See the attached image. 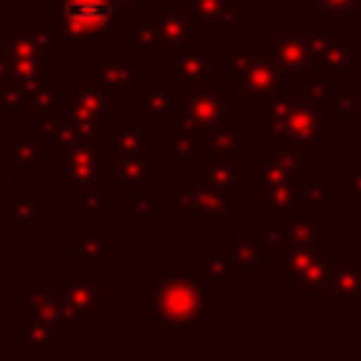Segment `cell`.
<instances>
[{"label": "cell", "mask_w": 361, "mask_h": 361, "mask_svg": "<svg viewBox=\"0 0 361 361\" xmlns=\"http://www.w3.org/2000/svg\"><path fill=\"white\" fill-rule=\"evenodd\" d=\"M54 341H56V333H54V330H48L45 324L34 322V319H28V322H20V324H17V344H20V347H25L34 358H37L42 350L54 347Z\"/></svg>", "instance_id": "cell-34"}, {"label": "cell", "mask_w": 361, "mask_h": 361, "mask_svg": "<svg viewBox=\"0 0 361 361\" xmlns=\"http://www.w3.org/2000/svg\"><path fill=\"white\" fill-rule=\"evenodd\" d=\"M68 257L79 262V268L85 271H104L107 268V243L102 234L96 231H82L79 234V243L68 248Z\"/></svg>", "instance_id": "cell-28"}, {"label": "cell", "mask_w": 361, "mask_h": 361, "mask_svg": "<svg viewBox=\"0 0 361 361\" xmlns=\"http://www.w3.org/2000/svg\"><path fill=\"white\" fill-rule=\"evenodd\" d=\"M282 71L274 59V45L271 39H259L254 48V59L248 62V68L228 79V99L234 104H248V102H262L271 99L282 90Z\"/></svg>", "instance_id": "cell-7"}, {"label": "cell", "mask_w": 361, "mask_h": 361, "mask_svg": "<svg viewBox=\"0 0 361 361\" xmlns=\"http://www.w3.org/2000/svg\"><path fill=\"white\" fill-rule=\"evenodd\" d=\"M121 14L113 0H54V48L62 54H90L99 39L116 31Z\"/></svg>", "instance_id": "cell-2"}, {"label": "cell", "mask_w": 361, "mask_h": 361, "mask_svg": "<svg viewBox=\"0 0 361 361\" xmlns=\"http://www.w3.org/2000/svg\"><path fill=\"white\" fill-rule=\"evenodd\" d=\"M302 200L307 206H324V209H333L338 203V186L336 180H305L302 183Z\"/></svg>", "instance_id": "cell-36"}, {"label": "cell", "mask_w": 361, "mask_h": 361, "mask_svg": "<svg viewBox=\"0 0 361 361\" xmlns=\"http://www.w3.org/2000/svg\"><path fill=\"white\" fill-rule=\"evenodd\" d=\"M234 102L228 99L226 82L203 76L195 82H180V107L166 118L169 130L209 133L234 124Z\"/></svg>", "instance_id": "cell-4"}, {"label": "cell", "mask_w": 361, "mask_h": 361, "mask_svg": "<svg viewBox=\"0 0 361 361\" xmlns=\"http://www.w3.org/2000/svg\"><path fill=\"white\" fill-rule=\"evenodd\" d=\"M116 135V152H141L149 149L158 141V133L147 127V116H118Z\"/></svg>", "instance_id": "cell-25"}, {"label": "cell", "mask_w": 361, "mask_h": 361, "mask_svg": "<svg viewBox=\"0 0 361 361\" xmlns=\"http://www.w3.org/2000/svg\"><path fill=\"white\" fill-rule=\"evenodd\" d=\"M361 6V0H310V11L313 14H330V11H347V8H355Z\"/></svg>", "instance_id": "cell-42"}, {"label": "cell", "mask_w": 361, "mask_h": 361, "mask_svg": "<svg viewBox=\"0 0 361 361\" xmlns=\"http://www.w3.org/2000/svg\"><path fill=\"white\" fill-rule=\"evenodd\" d=\"M180 107V82L172 76H144V116L169 118Z\"/></svg>", "instance_id": "cell-20"}, {"label": "cell", "mask_w": 361, "mask_h": 361, "mask_svg": "<svg viewBox=\"0 0 361 361\" xmlns=\"http://www.w3.org/2000/svg\"><path fill=\"white\" fill-rule=\"evenodd\" d=\"M195 183H203L209 189H217L223 195H234L237 183L254 180L257 183V166H237V161L228 158H203V164L192 166Z\"/></svg>", "instance_id": "cell-14"}, {"label": "cell", "mask_w": 361, "mask_h": 361, "mask_svg": "<svg viewBox=\"0 0 361 361\" xmlns=\"http://www.w3.org/2000/svg\"><path fill=\"white\" fill-rule=\"evenodd\" d=\"M8 3H14V0H8ZM34 3H37V0H34Z\"/></svg>", "instance_id": "cell-51"}, {"label": "cell", "mask_w": 361, "mask_h": 361, "mask_svg": "<svg viewBox=\"0 0 361 361\" xmlns=\"http://www.w3.org/2000/svg\"><path fill=\"white\" fill-rule=\"evenodd\" d=\"M302 206H305V200H302V183L259 186V234H262V243H265L268 257L279 245L282 226Z\"/></svg>", "instance_id": "cell-10"}, {"label": "cell", "mask_w": 361, "mask_h": 361, "mask_svg": "<svg viewBox=\"0 0 361 361\" xmlns=\"http://www.w3.org/2000/svg\"><path fill=\"white\" fill-rule=\"evenodd\" d=\"M144 310H152L169 330L195 336L197 324L209 319V285L195 271H158Z\"/></svg>", "instance_id": "cell-1"}, {"label": "cell", "mask_w": 361, "mask_h": 361, "mask_svg": "<svg viewBox=\"0 0 361 361\" xmlns=\"http://www.w3.org/2000/svg\"><path fill=\"white\" fill-rule=\"evenodd\" d=\"M93 68H96V79L102 85H107L110 90H124L130 87L135 79H144V68L133 62V51H96L93 54Z\"/></svg>", "instance_id": "cell-15"}, {"label": "cell", "mask_w": 361, "mask_h": 361, "mask_svg": "<svg viewBox=\"0 0 361 361\" xmlns=\"http://www.w3.org/2000/svg\"><path fill=\"white\" fill-rule=\"evenodd\" d=\"M130 200H133V203H130V214H133L135 220H147V223L158 220V203H155L152 195H147V189L133 192Z\"/></svg>", "instance_id": "cell-40"}, {"label": "cell", "mask_w": 361, "mask_h": 361, "mask_svg": "<svg viewBox=\"0 0 361 361\" xmlns=\"http://www.w3.org/2000/svg\"><path fill=\"white\" fill-rule=\"evenodd\" d=\"M271 45H274V59H276L282 76H302V73L313 71V65H310L302 42L296 37V31L276 25L271 31Z\"/></svg>", "instance_id": "cell-22"}, {"label": "cell", "mask_w": 361, "mask_h": 361, "mask_svg": "<svg viewBox=\"0 0 361 361\" xmlns=\"http://www.w3.org/2000/svg\"><path fill=\"white\" fill-rule=\"evenodd\" d=\"M113 161H116V135L113 130H107L93 144L56 147L54 178L65 183L68 195H85L113 180Z\"/></svg>", "instance_id": "cell-5"}, {"label": "cell", "mask_w": 361, "mask_h": 361, "mask_svg": "<svg viewBox=\"0 0 361 361\" xmlns=\"http://www.w3.org/2000/svg\"><path fill=\"white\" fill-rule=\"evenodd\" d=\"M330 296L341 310H361V257H336Z\"/></svg>", "instance_id": "cell-19"}, {"label": "cell", "mask_w": 361, "mask_h": 361, "mask_svg": "<svg viewBox=\"0 0 361 361\" xmlns=\"http://www.w3.org/2000/svg\"><path fill=\"white\" fill-rule=\"evenodd\" d=\"M0 254H3V228H0Z\"/></svg>", "instance_id": "cell-50"}, {"label": "cell", "mask_w": 361, "mask_h": 361, "mask_svg": "<svg viewBox=\"0 0 361 361\" xmlns=\"http://www.w3.org/2000/svg\"><path fill=\"white\" fill-rule=\"evenodd\" d=\"M56 54L54 37L45 28H8L6 59H37Z\"/></svg>", "instance_id": "cell-23"}, {"label": "cell", "mask_w": 361, "mask_h": 361, "mask_svg": "<svg viewBox=\"0 0 361 361\" xmlns=\"http://www.w3.org/2000/svg\"><path fill=\"white\" fill-rule=\"evenodd\" d=\"M262 3H296V0H262Z\"/></svg>", "instance_id": "cell-49"}, {"label": "cell", "mask_w": 361, "mask_h": 361, "mask_svg": "<svg viewBox=\"0 0 361 361\" xmlns=\"http://www.w3.org/2000/svg\"><path fill=\"white\" fill-rule=\"evenodd\" d=\"M0 169H6V138L0 135Z\"/></svg>", "instance_id": "cell-48"}, {"label": "cell", "mask_w": 361, "mask_h": 361, "mask_svg": "<svg viewBox=\"0 0 361 361\" xmlns=\"http://www.w3.org/2000/svg\"><path fill=\"white\" fill-rule=\"evenodd\" d=\"M172 203L183 220H234L231 195H223L195 180H186Z\"/></svg>", "instance_id": "cell-11"}, {"label": "cell", "mask_w": 361, "mask_h": 361, "mask_svg": "<svg viewBox=\"0 0 361 361\" xmlns=\"http://www.w3.org/2000/svg\"><path fill=\"white\" fill-rule=\"evenodd\" d=\"M59 293L68 322H107V288L93 279V271H71L59 285Z\"/></svg>", "instance_id": "cell-9"}, {"label": "cell", "mask_w": 361, "mask_h": 361, "mask_svg": "<svg viewBox=\"0 0 361 361\" xmlns=\"http://www.w3.org/2000/svg\"><path fill=\"white\" fill-rule=\"evenodd\" d=\"M14 195H17L14 180H6V175H3V169H0V220L8 217L11 203H14Z\"/></svg>", "instance_id": "cell-44"}, {"label": "cell", "mask_w": 361, "mask_h": 361, "mask_svg": "<svg viewBox=\"0 0 361 361\" xmlns=\"http://www.w3.org/2000/svg\"><path fill=\"white\" fill-rule=\"evenodd\" d=\"M6 45H8V25L0 17V56H6Z\"/></svg>", "instance_id": "cell-46"}, {"label": "cell", "mask_w": 361, "mask_h": 361, "mask_svg": "<svg viewBox=\"0 0 361 361\" xmlns=\"http://www.w3.org/2000/svg\"><path fill=\"white\" fill-rule=\"evenodd\" d=\"M39 206H42V195L14 197L11 212H8V220L14 223V228H17L20 234H25V231L34 226V220H37V214H39Z\"/></svg>", "instance_id": "cell-35"}, {"label": "cell", "mask_w": 361, "mask_h": 361, "mask_svg": "<svg viewBox=\"0 0 361 361\" xmlns=\"http://www.w3.org/2000/svg\"><path fill=\"white\" fill-rule=\"evenodd\" d=\"M6 79H8V65H6V56H0V87Z\"/></svg>", "instance_id": "cell-47"}, {"label": "cell", "mask_w": 361, "mask_h": 361, "mask_svg": "<svg viewBox=\"0 0 361 361\" xmlns=\"http://www.w3.org/2000/svg\"><path fill=\"white\" fill-rule=\"evenodd\" d=\"M195 274L212 285H234L237 279V268H234V259H231V251L228 245H209L197 259H195Z\"/></svg>", "instance_id": "cell-24"}, {"label": "cell", "mask_w": 361, "mask_h": 361, "mask_svg": "<svg viewBox=\"0 0 361 361\" xmlns=\"http://www.w3.org/2000/svg\"><path fill=\"white\" fill-rule=\"evenodd\" d=\"M358 90H361V87H358ZM358 118H361V113H358Z\"/></svg>", "instance_id": "cell-52"}, {"label": "cell", "mask_w": 361, "mask_h": 361, "mask_svg": "<svg viewBox=\"0 0 361 361\" xmlns=\"http://www.w3.org/2000/svg\"><path fill=\"white\" fill-rule=\"evenodd\" d=\"M330 282H333V262L330 257H319L296 279V293L302 299H322V296H330Z\"/></svg>", "instance_id": "cell-29"}, {"label": "cell", "mask_w": 361, "mask_h": 361, "mask_svg": "<svg viewBox=\"0 0 361 361\" xmlns=\"http://www.w3.org/2000/svg\"><path fill=\"white\" fill-rule=\"evenodd\" d=\"M17 307H28L31 310V319L39 322V324H45L56 336H65L68 333V319H65V310H62L59 285H42V288L31 290L28 296L17 299Z\"/></svg>", "instance_id": "cell-16"}, {"label": "cell", "mask_w": 361, "mask_h": 361, "mask_svg": "<svg viewBox=\"0 0 361 361\" xmlns=\"http://www.w3.org/2000/svg\"><path fill=\"white\" fill-rule=\"evenodd\" d=\"M347 206L361 209V166H350L347 172Z\"/></svg>", "instance_id": "cell-43"}, {"label": "cell", "mask_w": 361, "mask_h": 361, "mask_svg": "<svg viewBox=\"0 0 361 361\" xmlns=\"http://www.w3.org/2000/svg\"><path fill=\"white\" fill-rule=\"evenodd\" d=\"M279 245H285V248H324V220L313 217V206L305 203L299 212H293L288 217V223L279 231Z\"/></svg>", "instance_id": "cell-18"}, {"label": "cell", "mask_w": 361, "mask_h": 361, "mask_svg": "<svg viewBox=\"0 0 361 361\" xmlns=\"http://www.w3.org/2000/svg\"><path fill=\"white\" fill-rule=\"evenodd\" d=\"M296 31V37H299V42H302V48H305V54H307V59H310V65L313 68H322V73H327L330 79H347L350 76V71L355 68V65H361V54L358 51H353L344 39H338L336 34H330V31H313V28H307V25H302V28H293Z\"/></svg>", "instance_id": "cell-8"}, {"label": "cell", "mask_w": 361, "mask_h": 361, "mask_svg": "<svg viewBox=\"0 0 361 361\" xmlns=\"http://www.w3.org/2000/svg\"><path fill=\"white\" fill-rule=\"evenodd\" d=\"M322 110L324 107L302 99L296 90L293 93L279 90L276 96L259 102V141L265 147L282 141H302L316 147L327 127Z\"/></svg>", "instance_id": "cell-3"}, {"label": "cell", "mask_w": 361, "mask_h": 361, "mask_svg": "<svg viewBox=\"0 0 361 361\" xmlns=\"http://www.w3.org/2000/svg\"><path fill=\"white\" fill-rule=\"evenodd\" d=\"M155 37H158V23H155V14L152 11H138L130 17V51L133 54H144V51H152L155 45Z\"/></svg>", "instance_id": "cell-33"}, {"label": "cell", "mask_w": 361, "mask_h": 361, "mask_svg": "<svg viewBox=\"0 0 361 361\" xmlns=\"http://www.w3.org/2000/svg\"><path fill=\"white\" fill-rule=\"evenodd\" d=\"M209 56H212V45L209 39L200 37H189L180 48H175L169 54V76L175 82H195L209 76Z\"/></svg>", "instance_id": "cell-17"}, {"label": "cell", "mask_w": 361, "mask_h": 361, "mask_svg": "<svg viewBox=\"0 0 361 361\" xmlns=\"http://www.w3.org/2000/svg\"><path fill=\"white\" fill-rule=\"evenodd\" d=\"M62 113L73 121L107 127L110 118L121 116V99L118 90H110L99 79L71 76L62 90Z\"/></svg>", "instance_id": "cell-6"}, {"label": "cell", "mask_w": 361, "mask_h": 361, "mask_svg": "<svg viewBox=\"0 0 361 361\" xmlns=\"http://www.w3.org/2000/svg\"><path fill=\"white\" fill-rule=\"evenodd\" d=\"M25 93L28 87H23L20 82H14L11 76L3 82L0 87V110L8 116V118H20L25 116Z\"/></svg>", "instance_id": "cell-37"}, {"label": "cell", "mask_w": 361, "mask_h": 361, "mask_svg": "<svg viewBox=\"0 0 361 361\" xmlns=\"http://www.w3.org/2000/svg\"><path fill=\"white\" fill-rule=\"evenodd\" d=\"M113 3H116V8H118L121 17H133V14L144 11L149 3H155V0H113Z\"/></svg>", "instance_id": "cell-45"}, {"label": "cell", "mask_w": 361, "mask_h": 361, "mask_svg": "<svg viewBox=\"0 0 361 361\" xmlns=\"http://www.w3.org/2000/svg\"><path fill=\"white\" fill-rule=\"evenodd\" d=\"M155 178H158V161L152 158L149 149H141V152H116L113 180H116V189L121 195L141 192Z\"/></svg>", "instance_id": "cell-13"}, {"label": "cell", "mask_w": 361, "mask_h": 361, "mask_svg": "<svg viewBox=\"0 0 361 361\" xmlns=\"http://www.w3.org/2000/svg\"><path fill=\"white\" fill-rule=\"evenodd\" d=\"M200 158L197 135L192 130H175L169 141V169H192Z\"/></svg>", "instance_id": "cell-31"}, {"label": "cell", "mask_w": 361, "mask_h": 361, "mask_svg": "<svg viewBox=\"0 0 361 361\" xmlns=\"http://www.w3.org/2000/svg\"><path fill=\"white\" fill-rule=\"evenodd\" d=\"M152 14H155V23H158V37H155L152 51L172 54L189 37H195V25H192L189 14L183 11L180 0H155V11Z\"/></svg>", "instance_id": "cell-12"}, {"label": "cell", "mask_w": 361, "mask_h": 361, "mask_svg": "<svg viewBox=\"0 0 361 361\" xmlns=\"http://www.w3.org/2000/svg\"><path fill=\"white\" fill-rule=\"evenodd\" d=\"M330 107H333L336 116H341V118H358V113H361V90L336 93V99H333Z\"/></svg>", "instance_id": "cell-41"}, {"label": "cell", "mask_w": 361, "mask_h": 361, "mask_svg": "<svg viewBox=\"0 0 361 361\" xmlns=\"http://www.w3.org/2000/svg\"><path fill=\"white\" fill-rule=\"evenodd\" d=\"M296 93L319 107H330L333 99H336V79H330L327 73H316V71H307L302 76H296Z\"/></svg>", "instance_id": "cell-30"}, {"label": "cell", "mask_w": 361, "mask_h": 361, "mask_svg": "<svg viewBox=\"0 0 361 361\" xmlns=\"http://www.w3.org/2000/svg\"><path fill=\"white\" fill-rule=\"evenodd\" d=\"M231 0H180L195 28H220V17Z\"/></svg>", "instance_id": "cell-32"}, {"label": "cell", "mask_w": 361, "mask_h": 361, "mask_svg": "<svg viewBox=\"0 0 361 361\" xmlns=\"http://www.w3.org/2000/svg\"><path fill=\"white\" fill-rule=\"evenodd\" d=\"M197 135V149L200 158H228L237 161L243 155H248V135L243 130L223 127V130H209V133H195Z\"/></svg>", "instance_id": "cell-21"}, {"label": "cell", "mask_w": 361, "mask_h": 361, "mask_svg": "<svg viewBox=\"0 0 361 361\" xmlns=\"http://www.w3.org/2000/svg\"><path fill=\"white\" fill-rule=\"evenodd\" d=\"M228 251H231V259H234L237 271L257 268V265H262L268 259V251H265L259 228L257 231H234V237L228 243Z\"/></svg>", "instance_id": "cell-27"}, {"label": "cell", "mask_w": 361, "mask_h": 361, "mask_svg": "<svg viewBox=\"0 0 361 361\" xmlns=\"http://www.w3.org/2000/svg\"><path fill=\"white\" fill-rule=\"evenodd\" d=\"M42 164V138L28 127L20 130L11 141H6V166L37 169Z\"/></svg>", "instance_id": "cell-26"}, {"label": "cell", "mask_w": 361, "mask_h": 361, "mask_svg": "<svg viewBox=\"0 0 361 361\" xmlns=\"http://www.w3.org/2000/svg\"><path fill=\"white\" fill-rule=\"evenodd\" d=\"M79 217L82 220H104L107 217V203H104V186L90 189L82 195L79 203Z\"/></svg>", "instance_id": "cell-38"}, {"label": "cell", "mask_w": 361, "mask_h": 361, "mask_svg": "<svg viewBox=\"0 0 361 361\" xmlns=\"http://www.w3.org/2000/svg\"><path fill=\"white\" fill-rule=\"evenodd\" d=\"M322 28L330 31V34H336L338 28H358V31H361V6L347 8V11L322 14Z\"/></svg>", "instance_id": "cell-39"}]
</instances>
